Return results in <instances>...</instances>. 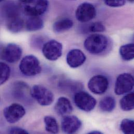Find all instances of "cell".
I'll use <instances>...</instances> for the list:
<instances>
[{
	"instance_id": "cell-1",
	"label": "cell",
	"mask_w": 134,
	"mask_h": 134,
	"mask_svg": "<svg viewBox=\"0 0 134 134\" xmlns=\"http://www.w3.org/2000/svg\"><path fill=\"white\" fill-rule=\"evenodd\" d=\"M20 7L29 16L43 14L49 6L48 0H19Z\"/></svg>"
},
{
	"instance_id": "cell-2",
	"label": "cell",
	"mask_w": 134,
	"mask_h": 134,
	"mask_svg": "<svg viewBox=\"0 0 134 134\" xmlns=\"http://www.w3.org/2000/svg\"><path fill=\"white\" fill-rule=\"evenodd\" d=\"M108 45V39L104 35L94 34L88 37L84 42L86 50L92 54H99L104 51Z\"/></svg>"
},
{
	"instance_id": "cell-3",
	"label": "cell",
	"mask_w": 134,
	"mask_h": 134,
	"mask_svg": "<svg viewBox=\"0 0 134 134\" xmlns=\"http://www.w3.org/2000/svg\"><path fill=\"white\" fill-rule=\"evenodd\" d=\"M19 70L24 75L28 77L35 76L42 71L40 63L36 57L30 55L24 57L19 64Z\"/></svg>"
},
{
	"instance_id": "cell-4",
	"label": "cell",
	"mask_w": 134,
	"mask_h": 134,
	"mask_svg": "<svg viewBox=\"0 0 134 134\" xmlns=\"http://www.w3.org/2000/svg\"><path fill=\"white\" fill-rule=\"evenodd\" d=\"M31 97L42 106H48L51 104L54 99L53 93L44 86L36 85L31 90Z\"/></svg>"
},
{
	"instance_id": "cell-5",
	"label": "cell",
	"mask_w": 134,
	"mask_h": 134,
	"mask_svg": "<svg viewBox=\"0 0 134 134\" xmlns=\"http://www.w3.org/2000/svg\"><path fill=\"white\" fill-rule=\"evenodd\" d=\"M74 101L76 105L80 110L87 112L93 110L97 103L95 98L83 91H79L75 93Z\"/></svg>"
},
{
	"instance_id": "cell-6",
	"label": "cell",
	"mask_w": 134,
	"mask_h": 134,
	"mask_svg": "<svg viewBox=\"0 0 134 134\" xmlns=\"http://www.w3.org/2000/svg\"><path fill=\"white\" fill-rule=\"evenodd\" d=\"M134 86V77L129 73H123L116 78L114 92L117 95H122L131 92Z\"/></svg>"
},
{
	"instance_id": "cell-7",
	"label": "cell",
	"mask_w": 134,
	"mask_h": 134,
	"mask_svg": "<svg viewBox=\"0 0 134 134\" xmlns=\"http://www.w3.org/2000/svg\"><path fill=\"white\" fill-rule=\"evenodd\" d=\"M63 46L59 41L52 40L46 42L42 47V53L44 57L50 61L58 60L62 54Z\"/></svg>"
},
{
	"instance_id": "cell-8",
	"label": "cell",
	"mask_w": 134,
	"mask_h": 134,
	"mask_svg": "<svg viewBox=\"0 0 134 134\" xmlns=\"http://www.w3.org/2000/svg\"><path fill=\"white\" fill-rule=\"evenodd\" d=\"M3 114L6 120L8 123L13 124L23 118L26 114V110L21 105L13 103L4 109Z\"/></svg>"
},
{
	"instance_id": "cell-9",
	"label": "cell",
	"mask_w": 134,
	"mask_h": 134,
	"mask_svg": "<svg viewBox=\"0 0 134 134\" xmlns=\"http://www.w3.org/2000/svg\"><path fill=\"white\" fill-rule=\"evenodd\" d=\"M96 14L95 7L92 4L87 2L79 5L75 13L77 19L81 23H86L93 19Z\"/></svg>"
},
{
	"instance_id": "cell-10",
	"label": "cell",
	"mask_w": 134,
	"mask_h": 134,
	"mask_svg": "<svg viewBox=\"0 0 134 134\" xmlns=\"http://www.w3.org/2000/svg\"><path fill=\"white\" fill-rule=\"evenodd\" d=\"M109 82L108 78L103 75H98L90 78L88 87L89 90L96 94H102L104 93L108 90Z\"/></svg>"
},
{
	"instance_id": "cell-11",
	"label": "cell",
	"mask_w": 134,
	"mask_h": 134,
	"mask_svg": "<svg viewBox=\"0 0 134 134\" xmlns=\"http://www.w3.org/2000/svg\"><path fill=\"white\" fill-rule=\"evenodd\" d=\"M21 55L22 49L20 47L14 43H10L3 50L1 57L7 62L14 63L20 60Z\"/></svg>"
},
{
	"instance_id": "cell-12",
	"label": "cell",
	"mask_w": 134,
	"mask_h": 134,
	"mask_svg": "<svg viewBox=\"0 0 134 134\" xmlns=\"http://www.w3.org/2000/svg\"><path fill=\"white\" fill-rule=\"evenodd\" d=\"M81 125L80 120L75 115H65L61 122L62 130L66 134L76 133L80 129Z\"/></svg>"
},
{
	"instance_id": "cell-13",
	"label": "cell",
	"mask_w": 134,
	"mask_h": 134,
	"mask_svg": "<svg viewBox=\"0 0 134 134\" xmlns=\"http://www.w3.org/2000/svg\"><path fill=\"white\" fill-rule=\"evenodd\" d=\"M86 57L80 50L72 49L68 53L66 56L67 64L73 68L81 66L86 61Z\"/></svg>"
},
{
	"instance_id": "cell-14",
	"label": "cell",
	"mask_w": 134,
	"mask_h": 134,
	"mask_svg": "<svg viewBox=\"0 0 134 134\" xmlns=\"http://www.w3.org/2000/svg\"><path fill=\"white\" fill-rule=\"evenodd\" d=\"M54 109L57 113L60 116H65L70 114L73 108L70 101L65 97H60L55 103Z\"/></svg>"
},
{
	"instance_id": "cell-15",
	"label": "cell",
	"mask_w": 134,
	"mask_h": 134,
	"mask_svg": "<svg viewBox=\"0 0 134 134\" xmlns=\"http://www.w3.org/2000/svg\"><path fill=\"white\" fill-rule=\"evenodd\" d=\"M2 13L8 19L19 16V7L14 2L6 3L2 7Z\"/></svg>"
},
{
	"instance_id": "cell-16",
	"label": "cell",
	"mask_w": 134,
	"mask_h": 134,
	"mask_svg": "<svg viewBox=\"0 0 134 134\" xmlns=\"http://www.w3.org/2000/svg\"><path fill=\"white\" fill-rule=\"evenodd\" d=\"M26 29L28 31H35L43 28V21L39 16H30L25 24Z\"/></svg>"
},
{
	"instance_id": "cell-17",
	"label": "cell",
	"mask_w": 134,
	"mask_h": 134,
	"mask_svg": "<svg viewBox=\"0 0 134 134\" xmlns=\"http://www.w3.org/2000/svg\"><path fill=\"white\" fill-rule=\"evenodd\" d=\"M73 25L72 20L69 18H62L54 23L53 28L56 33H62L71 29Z\"/></svg>"
},
{
	"instance_id": "cell-18",
	"label": "cell",
	"mask_w": 134,
	"mask_h": 134,
	"mask_svg": "<svg viewBox=\"0 0 134 134\" xmlns=\"http://www.w3.org/2000/svg\"><path fill=\"white\" fill-rule=\"evenodd\" d=\"M24 26L25 23L20 16L7 20V29L13 33H17L21 31Z\"/></svg>"
},
{
	"instance_id": "cell-19",
	"label": "cell",
	"mask_w": 134,
	"mask_h": 134,
	"mask_svg": "<svg viewBox=\"0 0 134 134\" xmlns=\"http://www.w3.org/2000/svg\"><path fill=\"white\" fill-rule=\"evenodd\" d=\"M116 105L115 99L111 96H107L104 97L99 103L100 110L104 112H112Z\"/></svg>"
},
{
	"instance_id": "cell-20",
	"label": "cell",
	"mask_w": 134,
	"mask_h": 134,
	"mask_svg": "<svg viewBox=\"0 0 134 134\" xmlns=\"http://www.w3.org/2000/svg\"><path fill=\"white\" fill-rule=\"evenodd\" d=\"M120 54L123 60L129 61L133 60L134 58V45L133 43H129L121 46L120 48Z\"/></svg>"
},
{
	"instance_id": "cell-21",
	"label": "cell",
	"mask_w": 134,
	"mask_h": 134,
	"mask_svg": "<svg viewBox=\"0 0 134 134\" xmlns=\"http://www.w3.org/2000/svg\"><path fill=\"white\" fill-rule=\"evenodd\" d=\"M120 107L124 111H130L134 109V92H131L124 96L120 100Z\"/></svg>"
},
{
	"instance_id": "cell-22",
	"label": "cell",
	"mask_w": 134,
	"mask_h": 134,
	"mask_svg": "<svg viewBox=\"0 0 134 134\" xmlns=\"http://www.w3.org/2000/svg\"><path fill=\"white\" fill-rule=\"evenodd\" d=\"M46 130L51 134H57L59 132V125L56 119L51 116H46L44 118Z\"/></svg>"
},
{
	"instance_id": "cell-23",
	"label": "cell",
	"mask_w": 134,
	"mask_h": 134,
	"mask_svg": "<svg viewBox=\"0 0 134 134\" xmlns=\"http://www.w3.org/2000/svg\"><path fill=\"white\" fill-rule=\"evenodd\" d=\"M134 121L133 120L124 119L120 125L121 130L124 134H134Z\"/></svg>"
},
{
	"instance_id": "cell-24",
	"label": "cell",
	"mask_w": 134,
	"mask_h": 134,
	"mask_svg": "<svg viewBox=\"0 0 134 134\" xmlns=\"http://www.w3.org/2000/svg\"><path fill=\"white\" fill-rule=\"evenodd\" d=\"M10 74V69L9 66L0 62V86L4 83L9 78Z\"/></svg>"
},
{
	"instance_id": "cell-25",
	"label": "cell",
	"mask_w": 134,
	"mask_h": 134,
	"mask_svg": "<svg viewBox=\"0 0 134 134\" xmlns=\"http://www.w3.org/2000/svg\"><path fill=\"white\" fill-rule=\"evenodd\" d=\"M89 30L92 32H102L105 30V27L102 23L96 22L89 26Z\"/></svg>"
},
{
	"instance_id": "cell-26",
	"label": "cell",
	"mask_w": 134,
	"mask_h": 134,
	"mask_svg": "<svg viewBox=\"0 0 134 134\" xmlns=\"http://www.w3.org/2000/svg\"><path fill=\"white\" fill-rule=\"evenodd\" d=\"M104 2L109 6L117 7L124 5L126 0H104Z\"/></svg>"
},
{
	"instance_id": "cell-27",
	"label": "cell",
	"mask_w": 134,
	"mask_h": 134,
	"mask_svg": "<svg viewBox=\"0 0 134 134\" xmlns=\"http://www.w3.org/2000/svg\"><path fill=\"white\" fill-rule=\"evenodd\" d=\"M9 133L10 134H28V132L26 131L25 130L20 127H14L10 128L9 129Z\"/></svg>"
},
{
	"instance_id": "cell-28",
	"label": "cell",
	"mask_w": 134,
	"mask_h": 134,
	"mask_svg": "<svg viewBox=\"0 0 134 134\" xmlns=\"http://www.w3.org/2000/svg\"><path fill=\"white\" fill-rule=\"evenodd\" d=\"M103 134L102 132H99V131H91L89 133H88V134Z\"/></svg>"
},
{
	"instance_id": "cell-29",
	"label": "cell",
	"mask_w": 134,
	"mask_h": 134,
	"mask_svg": "<svg viewBox=\"0 0 134 134\" xmlns=\"http://www.w3.org/2000/svg\"><path fill=\"white\" fill-rule=\"evenodd\" d=\"M128 1H130V2H133L134 0H128Z\"/></svg>"
},
{
	"instance_id": "cell-30",
	"label": "cell",
	"mask_w": 134,
	"mask_h": 134,
	"mask_svg": "<svg viewBox=\"0 0 134 134\" xmlns=\"http://www.w3.org/2000/svg\"><path fill=\"white\" fill-rule=\"evenodd\" d=\"M3 1H4V0H0V3H1V2H3Z\"/></svg>"
}]
</instances>
